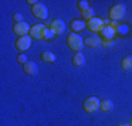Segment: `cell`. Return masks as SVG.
<instances>
[{
	"label": "cell",
	"instance_id": "cell-1",
	"mask_svg": "<svg viewBox=\"0 0 132 126\" xmlns=\"http://www.w3.org/2000/svg\"><path fill=\"white\" fill-rule=\"evenodd\" d=\"M68 46H69V49L75 50V52L77 53V52H80V50L83 49L84 41H83V38H81L79 34L72 32L70 35L68 37Z\"/></svg>",
	"mask_w": 132,
	"mask_h": 126
},
{
	"label": "cell",
	"instance_id": "cell-2",
	"mask_svg": "<svg viewBox=\"0 0 132 126\" xmlns=\"http://www.w3.org/2000/svg\"><path fill=\"white\" fill-rule=\"evenodd\" d=\"M125 13H127V6L119 3V4H115L110 8L108 15L112 21H118V20H121V18H124Z\"/></svg>",
	"mask_w": 132,
	"mask_h": 126
},
{
	"label": "cell",
	"instance_id": "cell-3",
	"mask_svg": "<svg viewBox=\"0 0 132 126\" xmlns=\"http://www.w3.org/2000/svg\"><path fill=\"white\" fill-rule=\"evenodd\" d=\"M100 105H101V101L97 98V97H89V98L84 101L83 108H84V111H86V112L93 113V112H96L97 109L100 108Z\"/></svg>",
	"mask_w": 132,
	"mask_h": 126
},
{
	"label": "cell",
	"instance_id": "cell-4",
	"mask_svg": "<svg viewBox=\"0 0 132 126\" xmlns=\"http://www.w3.org/2000/svg\"><path fill=\"white\" fill-rule=\"evenodd\" d=\"M104 21L101 20V18H97V17H93L92 20L87 23V28H89L90 31H93V32H101V30L104 28Z\"/></svg>",
	"mask_w": 132,
	"mask_h": 126
},
{
	"label": "cell",
	"instance_id": "cell-5",
	"mask_svg": "<svg viewBox=\"0 0 132 126\" xmlns=\"http://www.w3.org/2000/svg\"><path fill=\"white\" fill-rule=\"evenodd\" d=\"M32 14L35 15L37 18H39V20H45V18L48 17V8H46L45 4L38 3V4H35L32 7Z\"/></svg>",
	"mask_w": 132,
	"mask_h": 126
},
{
	"label": "cell",
	"instance_id": "cell-6",
	"mask_svg": "<svg viewBox=\"0 0 132 126\" xmlns=\"http://www.w3.org/2000/svg\"><path fill=\"white\" fill-rule=\"evenodd\" d=\"M15 48L20 52H26L27 49L31 48V37H20L15 41Z\"/></svg>",
	"mask_w": 132,
	"mask_h": 126
},
{
	"label": "cell",
	"instance_id": "cell-7",
	"mask_svg": "<svg viewBox=\"0 0 132 126\" xmlns=\"http://www.w3.org/2000/svg\"><path fill=\"white\" fill-rule=\"evenodd\" d=\"M44 32H45V27L42 24H35L30 30V37L34 39H44Z\"/></svg>",
	"mask_w": 132,
	"mask_h": 126
},
{
	"label": "cell",
	"instance_id": "cell-8",
	"mask_svg": "<svg viewBox=\"0 0 132 126\" xmlns=\"http://www.w3.org/2000/svg\"><path fill=\"white\" fill-rule=\"evenodd\" d=\"M51 30L53 31L55 35H62V34L65 32V30H66V25H65V23L62 20L55 18V20L51 23Z\"/></svg>",
	"mask_w": 132,
	"mask_h": 126
},
{
	"label": "cell",
	"instance_id": "cell-9",
	"mask_svg": "<svg viewBox=\"0 0 132 126\" xmlns=\"http://www.w3.org/2000/svg\"><path fill=\"white\" fill-rule=\"evenodd\" d=\"M30 25H28L26 21H23V23H17L14 25V28H13V31H14V34H17V35H20V37H26L28 32H30Z\"/></svg>",
	"mask_w": 132,
	"mask_h": 126
},
{
	"label": "cell",
	"instance_id": "cell-10",
	"mask_svg": "<svg viewBox=\"0 0 132 126\" xmlns=\"http://www.w3.org/2000/svg\"><path fill=\"white\" fill-rule=\"evenodd\" d=\"M23 70L30 76H35L37 73H38V65H37L35 62H27L26 65H24Z\"/></svg>",
	"mask_w": 132,
	"mask_h": 126
},
{
	"label": "cell",
	"instance_id": "cell-11",
	"mask_svg": "<svg viewBox=\"0 0 132 126\" xmlns=\"http://www.w3.org/2000/svg\"><path fill=\"white\" fill-rule=\"evenodd\" d=\"M86 23L84 21H80V20H73L70 23V28H72V31H73L75 34H77V32H80V31H83V30H86Z\"/></svg>",
	"mask_w": 132,
	"mask_h": 126
},
{
	"label": "cell",
	"instance_id": "cell-12",
	"mask_svg": "<svg viewBox=\"0 0 132 126\" xmlns=\"http://www.w3.org/2000/svg\"><path fill=\"white\" fill-rule=\"evenodd\" d=\"M84 43H86L87 46H90V48H98V46L103 45V41L100 39L98 37H89L84 41Z\"/></svg>",
	"mask_w": 132,
	"mask_h": 126
},
{
	"label": "cell",
	"instance_id": "cell-13",
	"mask_svg": "<svg viewBox=\"0 0 132 126\" xmlns=\"http://www.w3.org/2000/svg\"><path fill=\"white\" fill-rule=\"evenodd\" d=\"M84 62H86V59H84V55L81 52H77L76 55L72 58V63H73V66H76V67H81V66L84 65Z\"/></svg>",
	"mask_w": 132,
	"mask_h": 126
},
{
	"label": "cell",
	"instance_id": "cell-14",
	"mask_svg": "<svg viewBox=\"0 0 132 126\" xmlns=\"http://www.w3.org/2000/svg\"><path fill=\"white\" fill-rule=\"evenodd\" d=\"M121 66H122V70L124 71H131L132 70V56L131 55L125 56V58L122 59Z\"/></svg>",
	"mask_w": 132,
	"mask_h": 126
},
{
	"label": "cell",
	"instance_id": "cell-15",
	"mask_svg": "<svg viewBox=\"0 0 132 126\" xmlns=\"http://www.w3.org/2000/svg\"><path fill=\"white\" fill-rule=\"evenodd\" d=\"M101 35L104 37L105 39H111V38H114V35H115V30L111 28L110 25H105V27L101 30Z\"/></svg>",
	"mask_w": 132,
	"mask_h": 126
},
{
	"label": "cell",
	"instance_id": "cell-16",
	"mask_svg": "<svg viewBox=\"0 0 132 126\" xmlns=\"http://www.w3.org/2000/svg\"><path fill=\"white\" fill-rule=\"evenodd\" d=\"M41 59H42L44 62H46V63H53L56 60V56L53 55L52 52H49V50H45V52L41 53Z\"/></svg>",
	"mask_w": 132,
	"mask_h": 126
},
{
	"label": "cell",
	"instance_id": "cell-17",
	"mask_svg": "<svg viewBox=\"0 0 132 126\" xmlns=\"http://www.w3.org/2000/svg\"><path fill=\"white\" fill-rule=\"evenodd\" d=\"M100 109L104 112H110L114 109V104H112V101L110 100H105V101H101V105H100Z\"/></svg>",
	"mask_w": 132,
	"mask_h": 126
},
{
	"label": "cell",
	"instance_id": "cell-18",
	"mask_svg": "<svg viewBox=\"0 0 132 126\" xmlns=\"http://www.w3.org/2000/svg\"><path fill=\"white\" fill-rule=\"evenodd\" d=\"M93 14H94V10H93V8L92 7H89V8H87V10H84V11H81V17H83L84 18V20H92V18H93Z\"/></svg>",
	"mask_w": 132,
	"mask_h": 126
},
{
	"label": "cell",
	"instance_id": "cell-19",
	"mask_svg": "<svg viewBox=\"0 0 132 126\" xmlns=\"http://www.w3.org/2000/svg\"><path fill=\"white\" fill-rule=\"evenodd\" d=\"M55 38V34H53V31L51 30V28H45V32H44V39L46 41H51Z\"/></svg>",
	"mask_w": 132,
	"mask_h": 126
},
{
	"label": "cell",
	"instance_id": "cell-20",
	"mask_svg": "<svg viewBox=\"0 0 132 126\" xmlns=\"http://www.w3.org/2000/svg\"><path fill=\"white\" fill-rule=\"evenodd\" d=\"M77 7H79L81 11H84V10H87L90 6H89V2H86V0H80V2L77 3Z\"/></svg>",
	"mask_w": 132,
	"mask_h": 126
},
{
	"label": "cell",
	"instance_id": "cell-21",
	"mask_svg": "<svg viewBox=\"0 0 132 126\" xmlns=\"http://www.w3.org/2000/svg\"><path fill=\"white\" fill-rule=\"evenodd\" d=\"M17 62L18 63H24V65H26V63H27V56L23 55V53H21V55H18L17 56Z\"/></svg>",
	"mask_w": 132,
	"mask_h": 126
},
{
	"label": "cell",
	"instance_id": "cell-22",
	"mask_svg": "<svg viewBox=\"0 0 132 126\" xmlns=\"http://www.w3.org/2000/svg\"><path fill=\"white\" fill-rule=\"evenodd\" d=\"M14 20H15V24H17V23H23V14H21V13H15V14H14Z\"/></svg>",
	"mask_w": 132,
	"mask_h": 126
},
{
	"label": "cell",
	"instance_id": "cell-23",
	"mask_svg": "<svg viewBox=\"0 0 132 126\" xmlns=\"http://www.w3.org/2000/svg\"><path fill=\"white\" fill-rule=\"evenodd\" d=\"M118 126H131V125H127V123H122V125H118Z\"/></svg>",
	"mask_w": 132,
	"mask_h": 126
},
{
	"label": "cell",
	"instance_id": "cell-24",
	"mask_svg": "<svg viewBox=\"0 0 132 126\" xmlns=\"http://www.w3.org/2000/svg\"><path fill=\"white\" fill-rule=\"evenodd\" d=\"M129 125H131V126H132V121H131V123H129Z\"/></svg>",
	"mask_w": 132,
	"mask_h": 126
}]
</instances>
